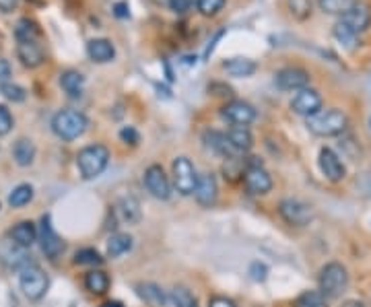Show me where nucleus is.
Returning <instances> with one entry per match:
<instances>
[{"instance_id": "1", "label": "nucleus", "mask_w": 371, "mask_h": 307, "mask_svg": "<svg viewBox=\"0 0 371 307\" xmlns=\"http://www.w3.org/2000/svg\"><path fill=\"white\" fill-rule=\"evenodd\" d=\"M305 126L308 130L316 136H338L347 130L349 126V116L342 112V110H336V107H330V110H322L318 112L316 116L308 118L305 120Z\"/></svg>"}, {"instance_id": "2", "label": "nucleus", "mask_w": 371, "mask_h": 307, "mask_svg": "<svg viewBox=\"0 0 371 307\" xmlns=\"http://www.w3.org/2000/svg\"><path fill=\"white\" fill-rule=\"evenodd\" d=\"M318 289L326 299H338L349 289V270L340 262H328L318 274Z\"/></svg>"}, {"instance_id": "3", "label": "nucleus", "mask_w": 371, "mask_h": 307, "mask_svg": "<svg viewBox=\"0 0 371 307\" xmlns=\"http://www.w3.org/2000/svg\"><path fill=\"white\" fill-rule=\"evenodd\" d=\"M89 126V120L85 114L77 110H62L52 118V130L62 140H77L81 138Z\"/></svg>"}, {"instance_id": "4", "label": "nucleus", "mask_w": 371, "mask_h": 307, "mask_svg": "<svg viewBox=\"0 0 371 307\" xmlns=\"http://www.w3.org/2000/svg\"><path fill=\"white\" fill-rule=\"evenodd\" d=\"M109 163V151L103 144H89L79 151L77 155V167L85 179L97 177Z\"/></svg>"}, {"instance_id": "5", "label": "nucleus", "mask_w": 371, "mask_h": 307, "mask_svg": "<svg viewBox=\"0 0 371 307\" xmlns=\"http://www.w3.org/2000/svg\"><path fill=\"white\" fill-rule=\"evenodd\" d=\"M47 276L46 272L36 266V264H29L21 270V276H19V287L23 291V295L31 301H38L46 295L47 291Z\"/></svg>"}, {"instance_id": "6", "label": "nucleus", "mask_w": 371, "mask_h": 307, "mask_svg": "<svg viewBox=\"0 0 371 307\" xmlns=\"http://www.w3.org/2000/svg\"><path fill=\"white\" fill-rule=\"evenodd\" d=\"M278 215L291 227H305L314 219V209L299 198H285L278 204Z\"/></svg>"}, {"instance_id": "7", "label": "nucleus", "mask_w": 371, "mask_h": 307, "mask_svg": "<svg viewBox=\"0 0 371 307\" xmlns=\"http://www.w3.org/2000/svg\"><path fill=\"white\" fill-rule=\"evenodd\" d=\"M243 184L248 188L250 194L254 196H264L273 190V177L262 167L260 161H256V157L248 159V170L243 176Z\"/></svg>"}, {"instance_id": "8", "label": "nucleus", "mask_w": 371, "mask_h": 307, "mask_svg": "<svg viewBox=\"0 0 371 307\" xmlns=\"http://www.w3.org/2000/svg\"><path fill=\"white\" fill-rule=\"evenodd\" d=\"M172 176H174V186L182 196H190L196 190L198 184V174L188 157H176L172 165Z\"/></svg>"}, {"instance_id": "9", "label": "nucleus", "mask_w": 371, "mask_h": 307, "mask_svg": "<svg viewBox=\"0 0 371 307\" xmlns=\"http://www.w3.org/2000/svg\"><path fill=\"white\" fill-rule=\"evenodd\" d=\"M291 110L297 116H303L305 120L316 116L318 112H322V95L312 87L301 89L295 93V97L291 99Z\"/></svg>"}, {"instance_id": "10", "label": "nucleus", "mask_w": 371, "mask_h": 307, "mask_svg": "<svg viewBox=\"0 0 371 307\" xmlns=\"http://www.w3.org/2000/svg\"><path fill=\"white\" fill-rule=\"evenodd\" d=\"M144 186L149 194L157 200H167L172 196V181L165 176L163 167L153 163L144 170Z\"/></svg>"}, {"instance_id": "11", "label": "nucleus", "mask_w": 371, "mask_h": 307, "mask_svg": "<svg viewBox=\"0 0 371 307\" xmlns=\"http://www.w3.org/2000/svg\"><path fill=\"white\" fill-rule=\"evenodd\" d=\"M310 73L301 66H285L275 73V83L280 91H301V89L310 87Z\"/></svg>"}, {"instance_id": "12", "label": "nucleus", "mask_w": 371, "mask_h": 307, "mask_svg": "<svg viewBox=\"0 0 371 307\" xmlns=\"http://www.w3.org/2000/svg\"><path fill=\"white\" fill-rule=\"evenodd\" d=\"M221 118L227 120L233 126H250L256 120V110L248 101L232 99L221 107Z\"/></svg>"}, {"instance_id": "13", "label": "nucleus", "mask_w": 371, "mask_h": 307, "mask_svg": "<svg viewBox=\"0 0 371 307\" xmlns=\"http://www.w3.org/2000/svg\"><path fill=\"white\" fill-rule=\"evenodd\" d=\"M340 21H342L355 36H359V33H363V31L370 29L371 6L368 2H363V0H355V4L340 17Z\"/></svg>"}, {"instance_id": "14", "label": "nucleus", "mask_w": 371, "mask_h": 307, "mask_svg": "<svg viewBox=\"0 0 371 307\" xmlns=\"http://www.w3.org/2000/svg\"><path fill=\"white\" fill-rule=\"evenodd\" d=\"M27 248L19 246L13 237L0 239V264L6 268H25L27 264Z\"/></svg>"}, {"instance_id": "15", "label": "nucleus", "mask_w": 371, "mask_h": 307, "mask_svg": "<svg viewBox=\"0 0 371 307\" xmlns=\"http://www.w3.org/2000/svg\"><path fill=\"white\" fill-rule=\"evenodd\" d=\"M40 246H42V252L46 254L50 260H56L62 252H64V244L60 239V235L54 231L52 227V220L50 217H44L42 219V225H40Z\"/></svg>"}, {"instance_id": "16", "label": "nucleus", "mask_w": 371, "mask_h": 307, "mask_svg": "<svg viewBox=\"0 0 371 307\" xmlns=\"http://www.w3.org/2000/svg\"><path fill=\"white\" fill-rule=\"evenodd\" d=\"M17 56L27 68H38L46 60V52L40 40H17Z\"/></svg>"}, {"instance_id": "17", "label": "nucleus", "mask_w": 371, "mask_h": 307, "mask_svg": "<svg viewBox=\"0 0 371 307\" xmlns=\"http://www.w3.org/2000/svg\"><path fill=\"white\" fill-rule=\"evenodd\" d=\"M318 163H320V170H322V174H324L326 179L332 181V184L342 181L344 176H347V167H344V163H342L340 157H338L332 149H328V147H324V149L320 151Z\"/></svg>"}, {"instance_id": "18", "label": "nucleus", "mask_w": 371, "mask_h": 307, "mask_svg": "<svg viewBox=\"0 0 371 307\" xmlns=\"http://www.w3.org/2000/svg\"><path fill=\"white\" fill-rule=\"evenodd\" d=\"M194 198L200 207L204 209H211L217 198H219V186H217V177L213 174H202L198 176V184H196V190H194Z\"/></svg>"}, {"instance_id": "19", "label": "nucleus", "mask_w": 371, "mask_h": 307, "mask_svg": "<svg viewBox=\"0 0 371 307\" xmlns=\"http://www.w3.org/2000/svg\"><path fill=\"white\" fill-rule=\"evenodd\" d=\"M114 215L116 219L124 225H139L142 219V211H140L139 198L135 196H122L116 207H114Z\"/></svg>"}, {"instance_id": "20", "label": "nucleus", "mask_w": 371, "mask_h": 307, "mask_svg": "<svg viewBox=\"0 0 371 307\" xmlns=\"http://www.w3.org/2000/svg\"><path fill=\"white\" fill-rule=\"evenodd\" d=\"M202 140L206 142V147H209L211 151H215L217 155H221V157H225V159L241 157V155L235 151V147L232 144V140H229L227 132L204 130V134H202Z\"/></svg>"}, {"instance_id": "21", "label": "nucleus", "mask_w": 371, "mask_h": 307, "mask_svg": "<svg viewBox=\"0 0 371 307\" xmlns=\"http://www.w3.org/2000/svg\"><path fill=\"white\" fill-rule=\"evenodd\" d=\"M87 54H89V58H91L93 62L107 64V62H112L116 58V47L105 38H95V40H91L87 44Z\"/></svg>"}, {"instance_id": "22", "label": "nucleus", "mask_w": 371, "mask_h": 307, "mask_svg": "<svg viewBox=\"0 0 371 307\" xmlns=\"http://www.w3.org/2000/svg\"><path fill=\"white\" fill-rule=\"evenodd\" d=\"M135 289H137V295H139L146 306L151 307L167 306V295H165V291H163L159 285H155V283H139Z\"/></svg>"}, {"instance_id": "23", "label": "nucleus", "mask_w": 371, "mask_h": 307, "mask_svg": "<svg viewBox=\"0 0 371 307\" xmlns=\"http://www.w3.org/2000/svg\"><path fill=\"white\" fill-rule=\"evenodd\" d=\"M221 66H223V70H225L229 77H235V79H245V77H252V75L258 70V64H256L254 60H250V58H241V56L225 60Z\"/></svg>"}, {"instance_id": "24", "label": "nucleus", "mask_w": 371, "mask_h": 307, "mask_svg": "<svg viewBox=\"0 0 371 307\" xmlns=\"http://www.w3.org/2000/svg\"><path fill=\"white\" fill-rule=\"evenodd\" d=\"M8 237H13V239H15L19 246H23V248H31V246L38 241L40 231L36 229V225H33L31 220H21V223H17V225L10 229Z\"/></svg>"}, {"instance_id": "25", "label": "nucleus", "mask_w": 371, "mask_h": 307, "mask_svg": "<svg viewBox=\"0 0 371 307\" xmlns=\"http://www.w3.org/2000/svg\"><path fill=\"white\" fill-rule=\"evenodd\" d=\"M13 159L17 165L21 167H27L33 163L36 159V144L29 140V138H19L15 144H13Z\"/></svg>"}, {"instance_id": "26", "label": "nucleus", "mask_w": 371, "mask_h": 307, "mask_svg": "<svg viewBox=\"0 0 371 307\" xmlns=\"http://www.w3.org/2000/svg\"><path fill=\"white\" fill-rule=\"evenodd\" d=\"M227 136H229L232 144L239 155H245L254 147V136H252L248 126H233L232 130L227 132Z\"/></svg>"}, {"instance_id": "27", "label": "nucleus", "mask_w": 371, "mask_h": 307, "mask_svg": "<svg viewBox=\"0 0 371 307\" xmlns=\"http://www.w3.org/2000/svg\"><path fill=\"white\" fill-rule=\"evenodd\" d=\"M60 85L70 95V97H79L85 89V77L79 70H64L60 75Z\"/></svg>"}, {"instance_id": "28", "label": "nucleus", "mask_w": 371, "mask_h": 307, "mask_svg": "<svg viewBox=\"0 0 371 307\" xmlns=\"http://www.w3.org/2000/svg\"><path fill=\"white\" fill-rule=\"evenodd\" d=\"M130 250H132V237L126 235V233H114L107 239V250H105L107 258H120Z\"/></svg>"}, {"instance_id": "29", "label": "nucleus", "mask_w": 371, "mask_h": 307, "mask_svg": "<svg viewBox=\"0 0 371 307\" xmlns=\"http://www.w3.org/2000/svg\"><path fill=\"white\" fill-rule=\"evenodd\" d=\"M85 289L91 295H105L109 289V278L103 270H91L85 276Z\"/></svg>"}, {"instance_id": "30", "label": "nucleus", "mask_w": 371, "mask_h": 307, "mask_svg": "<svg viewBox=\"0 0 371 307\" xmlns=\"http://www.w3.org/2000/svg\"><path fill=\"white\" fill-rule=\"evenodd\" d=\"M245 170H248V159H245V161H243L241 157L225 159V165H223L225 179H229V181H237L239 177L243 179V176H245Z\"/></svg>"}, {"instance_id": "31", "label": "nucleus", "mask_w": 371, "mask_h": 307, "mask_svg": "<svg viewBox=\"0 0 371 307\" xmlns=\"http://www.w3.org/2000/svg\"><path fill=\"white\" fill-rule=\"evenodd\" d=\"M15 38L17 40H40L42 38V31L38 27L36 21L31 19H21L15 27Z\"/></svg>"}, {"instance_id": "32", "label": "nucleus", "mask_w": 371, "mask_h": 307, "mask_svg": "<svg viewBox=\"0 0 371 307\" xmlns=\"http://www.w3.org/2000/svg\"><path fill=\"white\" fill-rule=\"evenodd\" d=\"M31 200H33V188H31L29 184H21V186H17V188L10 192V196H8V204L15 207V209L25 207V204H29Z\"/></svg>"}, {"instance_id": "33", "label": "nucleus", "mask_w": 371, "mask_h": 307, "mask_svg": "<svg viewBox=\"0 0 371 307\" xmlns=\"http://www.w3.org/2000/svg\"><path fill=\"white\" fill-rule=\"evenodd\" d=\"M287 8L295 21H308L312 17V0H287Z\"/></svg>"}, {"instance_id": "34", "label": "nucleus", "mask_w": 371, "mask_h": 307, "mask_svg": "<svg viewBox=\"0 0 371 307\" xmlns=\"http://www.w3.org/2000/svg\"><path fill=\"white\" fill-rule=\"evenodd\" d=\"M353 4L355 0H318V6L326 15H338V17H342Z\"/></svg>"}, {"instance_id": "35", "label": "nucleus", "mask_w": 371, "mask_h": 307, "mask_svg": "<svg viewBox=\"0 0 371 307\" xmlns=\"http://www.w3.org/2000/svg\"><path fill=\"white\" fill-rule=\"evenodd\" d=\"M172 301L176 307H198V299L186 287H174L172 289Z\"/></svg>"}, {"instance_id": "36", "label": "nucleus", "mask_w": 371, "mask_h": 307, "mask_svg": "<svg viewBox=\"0 0 371 307\" xmlns=\"http://www.w3.org/2000/svg\"><path fill=\"white\" fill-rule=\"evenodd\" d=\"M293 307H328L326 306V297L320 293V291H305L301 293Z\"/></svg>"}, {"instance_id": "37", "label": "nucleus", "mask_w": 371, "mask_h": 307, "mask_svg": "<svg viewBox=\"0 0 371 307\" xmlns=\"http://www.w3.org/2000/svg\"><path fill=\"white\" fill-rule=\"evenodd\" d=\"M334 38L344 45L347 50H353V47L357 45V38H359V36H355L342 21H338V23L334 25Z\"/></svg>"}, {"instance_id": "38", "label": "nucleus", "mask_w": 371, "mask_h": 307, "mask_svg": "<svg viewBox=\"0 0 371 307\" xmlns=\"http://www.w3.org/2000/svg\"><path fill=\"white\" fill-rule=\"evenodd\" d=\"M103 258L99 256L95 248H83L75 254V264H81V266H99Z\"/></svg>"}, {"instance_id": "39", "label": "nucleus", "mask_w": 371, "mask_h": 307, "mask_svg": "<svg viewBox=\"0 0 371 307\" xmlns=\"http://www.w3.org/2000/svg\"><path fill=\"white\" fill-rule=\"evenodd\" d=\"M225 0H196V8L202 17H215L223 10Z\"/></svg>"}, {"instance_id": "40", "label": "nucleus", "mask_w": 371, "mask_h": 307, "mask_svg": "<svg viewBox=\"0 0 371 307\" xmlns=\"http://www.w3.org/2000/svg\"><path fill=\"white\" fill-rule=\"evenodd\" d=\"M0 93H2L8 101H23V99L27 97L25 89L15 85V83H6V85H2V87H0Z\"/></svg>"}, {"instance_id": "41", "label": "nucleus", "mask_w": 371, "mask_h": 307, "mask_svg": "<svg viewBox=\"0 0 371 307\" xmlns=\"http://www.w3.org/2000/svg\"><path fill=\"white\" fill-rule=\"evenodd\" d=\"M268 276V266L264 262H252L250 266V278L256 280V283H264Z\"/></svg>"}, {"instance_id": "42", "label": "nucleus", "mask_w": 371, "mask_h": 307, "mask_svg": "<svg viewBox=\"0 0 371 307\" xmlns=\"http://www.w3.org/2000/svg\"><path fill=\"white\" fill-rule=\"evenodd\" d=\"M209 93H213L215 97H227V99H233V89L229 87V85H225V83H219V81H215V83L209 85Z\"/></svg>"}, {"instance_id": "43", "label": "nucleus", "mask_w": 371, "mask_h": 307, "mask_svg": "<svg viewBox=\"0 0 371 307\" xmlns=\"http://www.w3.org/2000/svg\"><path fill=\"white\" fill-rule=\"evenodd\" d=\"M10 128H13V116L4 105H0V136L8 134Z\"/></svg>"}, {"instance_id": "44", "label": "nucleus", "mask_w": 371, "mask_h": 307, "mask_svg": "<svg viewBox=\"0 0 371 307\" xmlns=\"http://www.w3.org/2000/svg\"><path fill=\"white\" fill-rule=\"evenodd\" d=\"M120 138H122V142H126V144H139L140 140V134L132 126H124L122 130H120Z\"/></svg>"}, {"instance_id": "45", "label": "nucleus", "mask_w": 371, "mask_h": 307, "mask_svg": "<svg viewBox=\"0 0 371 307\" xmlns=\"http://www.w3.org/2000/svg\"><path fill=\"white\" fill-rule=\"evenodd\" d=\"M167 6H169L174 13L182 15V13H186V10H190L192 0H167Z\"/></svg>"}, {"instance_id": "46", "label": "nucleus", "mask_w": 371, "mask_h": 307, "mask_svg": "<svg viewBox=\"0 0 371 307\" xmlns=\"http://www.w3.org/2000/svg\"><path fill=\"white\" fill-rule=\"evenodd\" d=\"M209 307H237L235 301L229 299V297H223V295H217L209 301Z\"/></svg>"}, {"instance_id": "47", "label": "nucleus", "mask_w": 371, "mask_h": 307, "mask_svg": "<svg viewBox=\"0 0 371 307\" xmlns=\"http://www.w3.org/2000/svg\"><path fill=\"white\" fill-rule=\"evenodd\" d=\"M8 77H10V66H8V62H6V60H2V58H0V87H2V85H6V83H10V81H8Z\"/></svg>"}, {"instance_id": "48", "label": "nucleus", "mask_w": 371, "mask_h": 307, "mask_svg": "<svg viewBox=\"0 0 371 307\" xmlns=\"http://www.w3.org/2000/svg\"><path fill=\"white\" fill-rule=\"evenodd\" d=\"M17 2H19V0H0V10H2V13L15 10V8H17Z\"/></svg>"}, {"instance_id": "49", "label": "nucleus", "mask_w": 371, "mask_h": 307, "mask_svg": "<svg viewBox=\"0 0 371 307\" xmlns=\"http://www.w3.org/2000/svg\"><path fill=\"white\" fill-rule=\"evenodd\" d=\"M116 15H118V17H122V19H124V17H128V4L118 2V4H116Z\"/></svg>"}, {"instance_id": "50", "label": "nucleus", "mask_w": 371, "mask_h": 307, "mask_svg": "<svg viewBox=\"0 0 371 307\" xmlns=\"http://www.w3.org/2000/svg\"><path fill=\"white\" fill-rule=\"evenodd\" d=\"M342 307H368L363 301H359V299H347Z\"/></svg>"}, {"instance_id": "51", "label": "nucleus", "mask_w": 371, "mask_h": 307, "mask_svg": "<svg viewBox=\"0 0 371 307\" xmlns=\"http://www.w3.org/2000/svg\"><path fill=\"white\" fill-rule=\"evenodd\" d=\"M252 307H262V306H252Z\"/></svg>"}]
</instances>
